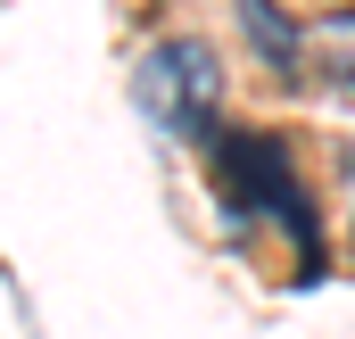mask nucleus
<instances>
[{
  "instance_id": "obj_1",
  "label": "nucleus",
  "mask_w": 355,
  "mask_h": 339,
  "mask_svg": "<svg viewBox=\"0 0 355 339\" xmlns=\"http://www.w3.org/2000/svg\"><path fill=\"white\" fill-rule=\"evenodd\" d=\"M207 174H215V190H223L232 215H248V224H281V232H289V249H297V281L322 273V224H314V199H306V182H297L289 149H281L272 133H215Z\"/></svg>"
},
{
  "instance_id": "obj_2",
  "label": "nucleus",
  "mask_w": 355,
  "mask_h": 339,
  "mask_svg": "<svg viewBox=\"0 0 355 339\" xmlns=\"http://www.w3.org/2000/svg\"><path fill=\"white\" fill-rule=\"evenodd\" d=\"M141 108L182 133V141H207L215 133V108H223V67L207 42H157L141 58Z\"/></svg>"
},
{
  "instance_id": "obj_3",
  "label": "nucleus",
  "mask_w": 355,
  "mask_h": 339,
  "mask_svg": "<svg viewBox=\"0 0 355 339\" xmlns=\"http://www.w3.org/2000/svg\"><path fill=\"white\" fill-rule=\"evenodd\" d=\"M240 25H248V42H257V58H265L272 75H297L306 67V33H297V17L281 0H240Z\"/></svg>"
},
{
  "instance_id": "obj_4",
  "label": "nucleus",
  "mask_w": 355,
  "mask_h": 339,
  "mask_svg": "<svg viewBox=\"0 0 355 339\" xmlns=\"http://www.w3.org/2000/svg\"><path fill=\"white\" fill-rule=\"evenodd\" d=\"M314 50H322V67H331V75H339V83L355 91V8L322 25V42H314Z\"/></svg>"
}]
</instances>
